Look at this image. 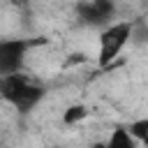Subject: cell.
I'll return each instance as SVG.
<instances>
[{"instance_id": "6da1fadb", "label": "cell", "mask_w": 148, "mask_h": 148, "mask_svg": "<svg viewBox=\"0 0 148 148\" xmlns=\"http://www.w3.org/2000/svg\"><path fill=\"white\" fill-rule=\"evenodd\" d=\"M46 95V88L23 72L0 74V97L18 113H30Z\"/></svg>"}, {"instance_id": "7a4b0ae2", "label": "cell", "mask_w": 148, "mask_h": 148, "mask_svg": "<svg viewBox=\"0 0 148 148\" xmlns=\"http://www.w3.org/2000/svg\"><path fill=\"white\" fill-rule=\"evenodd\" d=\"M134 25L130 21H113L109 25H104L99 30V51H97V65L99 67H109L127 46V42L132 39Z\"/></svg>"}, {"instance_id": "3957f363", "label": "cell", "mask_w": 148, "mask_h": 148, "mask_svg": "<svg viewBox=\"0 0 148 148\" xmlns=\"http://www.w3.org/2000/svg\"><path fill=\"white\" fill-rule=\"evenodd\" d=\"M44 44L42 37H5L0 39V74L23 72L30 49Z\"/></svg>"}, {"instance_id": "277c9868", "label": "cell", "mask_w": 148, "mask_h": 148, "mask_svg": "<svg viewBox=\"0 0 148 148\" xmlns=\"http://www.w3.org/2000/svg\"><path fill=\"white\" fill-rule=\"evenodd\" d=\"M116 14V5L113 0H81L76 5V21L81 25H90V28H104L109 23H113Z\"/></svg>"}, {"instance_id": "5b68a950", "label": "cell", "mask_w": 148, "mask_h": 148, "mask_svg": "<svg viewBox=\"0 0 148 148\" xmlns=\"http://www.w3.org/2000/svg\"><path fill=\"white\" fill-rule=\"evenodd\" d=\"M104 148H139V141L130 134L127 127H116L111 132V136L106 139Z\"/></svg>"}, {"instance_id": "8992f818", "label": "cell", "mask_w": 148, "mask_h": 148, "mask_svg": "<svg viewBox=\"0 0 148 148\" xmlns=\"http://www.w3.org/2000/svg\"><path fill=\"white\" fill-rule=\"evenodd\" d=\"M130 134L139 141V146H146L148 148V118H139V120H132L127 125Z\"/></svg>"}, {"instance_id": "52a82bcc", "label": "cell", "mask_w": 148, "mask_h": 148, "mask_svg": "<svg viewBox=\"0 0 148 148\" xmlns=\"http://www.w3.org/2000/svg\"><path fill=\"white\" fill-rule=\"evenodd\" d=\"M83 118H88V109H86L83 104H72V106H67V111L62 113V123H65V125H76V123H81Z\"/></svg>"}, {"instance_id": "ba28073f", "label": "cell", "mask_w": 148, "mask_h": 148, "mask_svg": "<svg viewBox=\"0 0 148 148\" xmlns=\"http://www.w3.org/2000/svg\"><path fill=\"white\" fill-rule=\"evenodd\" d=\"M9 2H14V5H25L28 0H9Z\"/></svg>"}]
</instances>
